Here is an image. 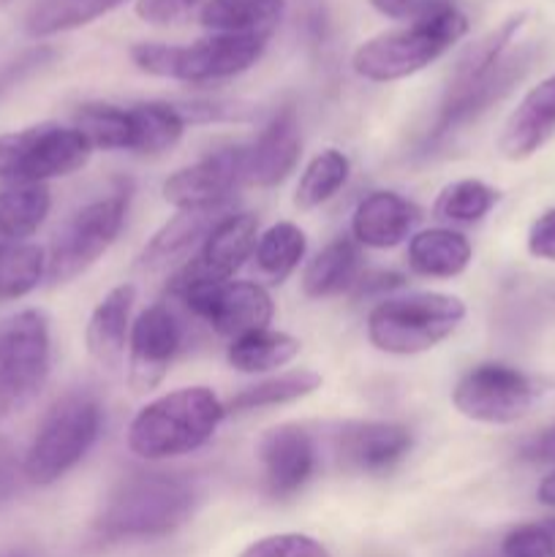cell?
<instances>
[{
    "label": "cell",
    "mask_w": 555,
    "mask_h": 557,
    "mask_svg": "<svg viewBox=\"0 0 555 557\" xmlns=\"http://www.w3.org/2000/svg\"><path fill=\"white\" fill-rule=\"evenodd\" d=\"M196 500V487L180 473H128L107 493L96 531L109 542L169 536L190 520Z\"/></svg>",
    "instance_id": "cell-1"
},
{
    "label": "cell",
    "mask_w": 555,
    "mask_h": 557,
    "mask_svg": "<svg viewBox=\"0 0 555 557\" xmlns=\"http://www.w3.org/2000/svg\"><path fill=\"white\" fill-rule=\"evenodd\" d=\"M226 406L207 386H185L147 403L128 424V449L141 460H172L201 449L221 428Z\"/></svg>",
    "instance_id": "cell-2"
},
{
    "label": "cell",
    "mask_w": 555,
    "mask_h": 557,
    "mask_svg": "<svg viewBox=\"0 0 555 557\" xmlns=\"http://www.w3.org/2000/svg\"><path fill=\"white\" fill-rule=\"evenodd\" d=\"M264 36H237V33H210L194 44L141 41L131 47V60L139 71L161 79L207 85L239 76L264 54Z\"/></svg>",
    "instance_id": "cell-3"
},
{
    "label": "cell",
    "mask_w": 555,
    "mask_h": 557,
    "mask_svg": "<svg viewBox=\"0 0 555 557\" xmlns=\"http://www.w3.org/2000/svg\"><path fill=\"white\" fill-rule=\"evenodd\" d=\"M466 33L468 16L457 5H449L430 20L379 33L359 44L351 54V69L368 82L406 79L449 52Z\"/></svg>",
    "instance_id": "cell-4"
},
{
    "label": "cell",
    "mask_w": 555,
    "mask_h": 557,
    "mask_svg": "<svg viewBox=\"0 0 555 557\" xmlns=\"http://www.w3.org/2000/svg\"><path fill=\"white\" fill-rule=\"evenodd\" d=\"M101 435V406L90 392L60 397L38 424L22 460V476L36 487H49L74 471Z\"/></svg>",
    "instance_id": "cell-5"
},
{
    "label": "cell",
    "mask_w": 555,
    "mask_h": 557,
    "mask_svg": "<svg viewBox=\"0 0 555 557\" xmlns=\"http://www.w3.org/2000/svg\"><path fill=\"white\" fill-rule=\"evenodd\" d=\"M466 319L462 299L449 294H408L375 305L368 315V341L384 354L411 357L455 335Z\"/></svg>",
    "instance_id": "cell-6"
},
{
    "label": "cell",
    "mask_w": 555,
    "mask_h": 557,
    "mask_svg": "<svg viewBox=\"0 0 555 557\" xmlns=\"http://www.w3.org/2000/svg\"><path fill=\"white\" fill-rule=\"evenodd\" d=\"M188 120L180 107L163 101L114 107V103H82L74 114V128L90 141L92 150H128L158 156L177 145Z\"/></svg>",
    "instance_id": "cell-7"
},
{
    "label": "cell",
    "mask_w": 555,
    "mask_h": 557,
    "mask_svg": "<svg viewBox=\"0 0 555 557\" xmlns=\"http://www.w3.org/2000/svg\"><path fill=\"white\" fill-rule=\"evenodd\" d=\"M49 364L52 337L41 310H20L0 321V422L36 400Z\"/></svg>",
    "instance_id": "cell-8"
},
{
    "label": "cell",
    "mask_w": 555,
    "mask_h": 557,
    "mask_svg": "<svg viewBox=\"0 0 555 557\" xmlns=\"http://www.w3.org/2000/svg\"><path fill=\"white\" fill-rule=\"evenodd\" d=\"M92 147L74 125L44 123L0 136V180L11 185H47L79 172Z\"/></svg>",
    "instance_id": "cell-9"
},
{
    "label": "cell",
    "mask_w": 555,
    "mask_h": 557,
    "mask_svg": "<svg viewBox=\"0 0 555 557\" xmlns=\"http://www.w3.org/2000/svg\"><path fill=\"white\" fill-rule=\"evenodd\" d=\"M131 190H114L103 199L79 207L54 237L47 256V281L52 286L74 281L90 270L123 232L128 215Z\"/></svg>",
    "instance_id": "cell-10"
},
{
    "label": "cell",
    "mask_w": 555,
    "mask_h": 557,
    "mask_svg": "<svg viewBox=\"0 0 555 557\" xmlns=\"http://www.w3.org/2000/svg\"><path fill=\"white\" fill-rule=\"evenodd\" d=\"M542 395V386L509 364L484 362L460 375L452 389V406L471 422L511 424L526 417Z\"/></svg>",
    "instance_id": "cell-11"
},
{
    "label": "cell",
    "mask_w": 555,
    "mask_h": 557,
    "mask_svg": "<svg viewBox=\"0 0 555 557\" xmlns=\"http://www.w3.org/2000/svg\"><path fill=\"white\" fill-rule=\"evenodd\" d=\"M256 243H259V218L254 212H226L199 245V253L180 267L169 283V292L232 281L254 256Z\"/></svg>",
    "instance_id": "cell-12"
},
{
    "label": "cell",
    "mask_w": 555,
    "mask_h": 557,
    "mask_svg": "<svg viewBox=\"0 0 555 557\" xmlns=\"http://www.w3.org/2000/svg\"><path fill=\"white\" fill-rule=\"evenodd\" d=\"M185 308L215 332L239 337L245 332L264 330L275 315L270 292L250 281H226L215 286H185L172 292Z\"/></svg>",
    "instance_id": "cell-13"
},
{
    "label": "cell",
    "mask_w": 555,
    "mask_h": 557,
    "mask_svg": "<svg viewBox=\"0 0 555 557\" xmlns=\"http://www.w3.org/2000/svg\"><path fill=\"white\" fill-rule=\"evenodd\" d=\"M533 58H536L533 47L515 49V52H506L488 74L479 76L471 85L446 87L439 117H435L433 128L428 134V145H439V141L449 139L457 131L466 128L468 123L482 117L490 107H495L531 71Z\"/></svg>",
    "instance_id": "cell-14"
},
{
    "label": "cell",
    "mask_w": 555,
    "mask_h": 557,
    "mask_svg": "<svg viewBox=\"0 0 555 557\" xmlns=\"http://www.w3.org/2000/svg\"><path fill=\"white\" fill-rule=\"evenodd\" d=\"M248 147H226L163 180L161 194L174 210H212L226 207L245 180Z\"/></svg>",
    "instance_id": "cell-15"
},
{
    "label": "cell",
    "mask_w": 555,
    "mask_h": 557,
    "mask_svg": "<svg viewBox=\"0 0 555 557\" xmlns=\"http://www.w3.org/2000/svg\"><path fill=\"white\" fill-rule=\"evenodd\" d=\"M183 343V326L166 305L141 310L131 324L128 386L136 395L158 389Z\"/></svg>",
    "instance_id": "cell-16"
},
{
    "label": "cell",
    "mask_w": 555,
    "mask_h": 557,
    "mask_svg": "<svg viewBox=\"0 0 555 557\" xmlns=\"http://www.w3.org/2000/svg\"><path fill=\"white\" fill-rule=\"evenodd\" d=\"M259 460L272 498H288L313 476L316 444L299 424H278L261 435Z\"/></svg>",
    "instance_id": "cell-17"
},
{
    "label": "cell",
    "mask_w": 555,
    "mask_h": 557,
    "mask_svg": "<svg viewBox=\"0 0 555 557\" xmlns=\"http://www.w3.org/2000/svg\"><path fill=\"white\" fill-rule=\"evenodd\" d=\"M303 156V134L294 107L278 109L270 123L261 128L254 145L248 147L245 180L261 188L283 183Z\"/></svg>",
    "instance_id": "cell-18"
},
{
    "label": "cell",
    "mask_w": 555,
    "mask_h": 557,
    "mask_svg": "<svg viewBox=\"0 0 555 557\" xmlns=\"http://www.w3.org/2000/svg\"><path fill=\"white\" fill-rule=\"evenodd\" d=\"M414 433L400 422H351L337 433V451L348 468L384 473L411 451Z\"/></svg>",
    "instance_id": "cell-19"
},
{
    "label": "cell",
    "mask_w": 555,
    "mask_h": 557,
    "mask_svg": "<svg viewBox=\"0 0 555 557\" xmlns=\"http://www.w3.org/2000/svg\"><path fill=\"white\" fill-rule=\"evenodd\" d=\"M555 136V74L533 85L522 96L498 136L501 156L526 161Z\"/></svg>",
    "instance_id": "cell-20"
},
{
    "label": "cell",
    "mask_w": 555,
    "mask_h": 557,
    "mask_svg": "<svg viewBox=\"0 0 555 557\" xmlns=\"http://www.w3.org/2000/svg\"><path fill=\"white\" fill-rule=\"evenodd\" d=\"M422 212L395 190H373L357 205L351 215L354 243L373 250H386L411 237Z\"/></svg>",
    "instance_id": "cell-21"
},
{
    "label": "cell",
    "mask_w": 555,
    "mask_h": 557,
    "mask_svg": "<svg viewBox=\"0 0 555 557\" xmlns=\"http://www.w3.org/2000/svg\"><path fill=\"white\" fill-rule=\"evenodd\" d=\"M136 302V288L131 283L123 286H114L101 302L96 305V310L90 313L85 326V343L87 354L92 357V362L98 364L107 373L123 364L125 348H128L131 337V310Z\"/></svg>",
    "instance_id": "cell-22"
},
{
    "label": "cell",
    "mask_w": 555,
    "mask_h": 557,
    "mask_svg": "<svg viewBox=\"0 0 555 557\" xmlns=\"http://www.w3.org/2000/svg\"><path fill=\"white\" fill-rule=\"evenodd\" d=\"M226 212V207H212V210H177V215L169 218V221L152 234L150 243L141 248L139 267L141 270H161V267L188 256L196 245L205 243L210 228L215 226Z\"/></svg>",
    "instance_id": "cell-23"
},
{
    "label": "cell",
    "mask_w": 555,
    "mask_h": 557,
    "mask_svg": "<svg viewBox=\"0 0 555 557\" xmlns=\"http://www.w3.org/2000/svg\"><path fill=\"white\" fill-rule=\"evenodd\" d=\"M362 277V253L354 239L341 237L321 248L303 272V292L310 299L346 294Z\"/></svg>",
    "instance_id": "cell-24"
},
{
    "label": "cell",
    "mask_w": 555,
    "mask_h": 557,
    "mask_svg": "<svg viewBox=\"0 0 555 557\" xmlns=\"http://www.w3.org/2000/svg\"><path fill=\"white\" fill-rule=\"evenodd\" d=\"M471 243L452 228H424L408 243V267L422 277H457L471 264Z\"/></svg>",
    "instance_id": "cell-25"
},
{
    "label": "cell",
    "mask_w": 555,
    "mask_h": 557,
    "mask_svg": "<svg viewBox=\"0 0 555 557\" xmlns=\"http://www.w3.org/2000/svg\"><path fill=\"white\" fill-rule=\"evenodd\" d=\"M52 210L47 185H9L0 190V253L25 245Z\"/></svg>",
    "instance_id": "cell-26"
},
{
    "label": "cell",
    "mask_w": 555,
    "mask_h": 557,
    "mask_svg": "<svg viewBox=\"0 0 555 557\" xmlns=\"http://www.w3.org/2000/svg\"><path fill=\"white\" fill-rule=\"evenodd\" d=\"M283 11H286V0H210L201 9L199 22L210 33L270 38Z\"/></svg>",
    "instance_id": "cell-27"
},
{
    "label": "cell",
    "mask_w": 555,
    "mask_h": 557,
    "mask_svg": "<svg viewBox=\"0 0 555 557\" xmlns=\"http://www.w3.org/2000/svg\"><path fill=\"white\" fill-rule=\"evenodd\" d=\"M299 348H303V343L294 335L264 326V330H254L234 337L226 351V362L239 373H270V370L292 362Z\"/></svg>",
    "instance_id": "cell-28"
},
{
    "label": "cell",
    "mask_w": 555,
    "mask_h": 557,
    "mask_svg": "<svg viewBox=\"0 0 555 557\" xmlns=\"http://www.w3.org/2000/svg\"><path fill=\"white\" fill-rule=\"evenodd\" d=\"M123 3L125 0H38L27 14L25 30L33 38L76 30V27L90 25L98 16L109 14Z\"/></svg>",
    "instance_id": "cell-29"
},
{
    "label": "cell",
    "mask_w": 555,
    "mask_h": 557,
    "mask_svg": "<svg viewBox=\"0 0 555 557\" xmlns=\"http://www.w3.org/2000/svg\"><path fill=\"white\" fill-rule=\"evenodd\" d=\"M305 250H308V239L297 223H272L256 243V267L267 281L278 286L297 270L299 261L305 259Z\"/></svg>",
    "instance_id": "cell-30"
},
{
    "label": "cell",
    "mask_w": 555,
    "mask_h": 557,
    "mask_svg": "<svg viewBox=\"0 0 555 557\" xmlns=\"http://www.w3.org/2000/svg\"><path fill=\"white\" fill-rule=\"evenodd\" d=\"M321 386V375L316 370H288V373L275 375V379H267L261 384L248 386L239 395L232 397V403L226 406V411L234 413H248L259 411V408H272V406H286V403L303 400V397L313 395Z\"/></svg>",
    "instance_id": "cell-31"
},
{
    "label": "cell",
    "mask_w": 555,
    "mask_h": 557,
    "mask_svg": "<svg viewBox=\"0 0 555 557\" xmlns=\"http://www.w3.org/2000/svg\"><path fill=\"white\" fill-rule=\"evenodd\" d=\"M526 22V14H515L509 20L501 22L495 30H490L488 36H482L479 41H473L466 52L457 58L455 69H452V79L449 87H462V85H471L477 82L479 76L488 74L506 52H509L511 41H515L517 30L522 27Z\"/></svg>",
    "instance_id": "cell-32"
},
{
    "label": "cell",
    "mask_w": 555,
    "mask_h": 557,
    "mask_svg": "<svg viewBox=\"0 0 555 557\" xmlns=\"http://www.w3.org/2000/svg\"><path fill=\"white\" fill-rule=\"evenodd\" d=\"M351 161L341 150H324L305 166L294 190V207L299 210H316L324 201H330L337 190L346 185Z\"/></svg>",
    "instance_id": "cell-33"
},
{
    "label": "cell",
    "mask_w": 555,
    "mask_h": 557,
    "mask_svg": "<svg viewBox=\"0 0 555 557\" xmlns=\"http://www.w3.org/2000/svg\"><path fill=\"white\" fill-rule=\"evenodd\" d=\"M501 194L482 180H457L439 194L433 215L449 223H477L498 205Z\"/></svg>",
    "instance_id": "cell-34"
},
{
    "label": "cell",
    "mask_w": 555,
    "mask_h": 557,
    "mask_svg": "<svg viewBox=\"0 0 555 557\" xmlns=\"http://www.w3.org/2000/svg\"><path fill=\"white\" fill-rule=\"evenodd\" d=\"M47 277V250L25 243L0 253V302L27 297Z\"/></svg>",
    "instance_id": "cell-35"
},
{
    "label": "cell",
    "mask_w": 555,
    "mask_h": 557,
    "mask_svg": "<svg viewBox=\"0 0 555 557\" xmlns=\"http://www.w3.org/2000/svg\"><path fill=\"white\" fill-rule=\"evenodd\" d=\"M239 557H332L330 549L305 533H275L248 544Z\"/></svg>",
    "instance_id": "cell-36"
},
{
    "label": "cell",
    "mask_w": 555,
    "mask_h": 557,
    "mask_svg": "<svg viewBox=\"0 0 555 557\" xmlns=\"http://www.w3.org/2000/svg\"><path fill=\"white\" fill-rule=\"evenodd\" d=\"M501 557H555V533L547 525H520L506 533Z\"/></svg>",
    "instance_id": "cell-37"
},
{
    "label": "cell",
    "mask_w": 555,
    "mask_h": 557,
    "mask_svg": "<svg viewBox=\"0 0 555 557\" xmlns=\"http://www.w3.org/2000/svg\"><path fill=\"white\" fill-rule=\"evenodd\" d=\"M210 0H136L134 11L147 25H177L199 16Z\"/></svg>",
    "instance_id": "cell-38"
},
{
    "label": "cell",
    "mask_w": 555,
    "mask_h": 557,
    "mask_svg": "<svg viewBox=\"0 0 555 557\" xmlns=\"http://www.w3.org/2000/svg\"><path fill=\"white\" fill-rule=\"evenodd\" d=\"M370 3H373V9L379 11V14L390 16V20H400L406 22V25L430 20V16L439 14V11L455 5L452 0H370Z\"/></svg>",
    "instance_id": "cell-39"
},
{
    "label": "cell",
    "mask_w": 555,
    "mask_h": 557,
    "mask_svg": "<svg viewBox=\"0 0 555 557\" xmlns=\"http://www.w3.org/2000/svg\"><path fill=\"white\" fill-rule=\"evenodd\" d=\"M528 250L533 259L555 261V207L542 212L528 232Z\"/></svg>",
    "instance_id": "cell-40"
},
{
    "label": "cell",
    "mask_w": 555,
    "mask_h": 557,
    "mask_svg": "<svg viewBox=\"0 0 555 557\" xmlns=\"http://www.w3.org/2000/svg\"><path fill=\"white\" fill-rule=\"evenodd\" d=\"M400 286H403V277L397 275V272H365L354 288H357L359 297H362V294L365 297H370V294H384Z\"/></svg>",
    "instance_id": "cell-41"
},
{
    "label": "cell",
    "mask_w": 555,
    "mask_h": 557,
    "mask_svg": "<svg viewBox=\"0 0 555 557\" xmlns=\"http://www.w3.org/2000/svg\"><path fill=\"white\" fill-rule=\"evenodd\" d=\"M522 457L531 462H555V424L544 430V433H539L533 441H528Z\"/></svg>",
    "instance_id": "cell-42"
},
{
    "label": "cell",
    "mask_w": 555,
    "mask_h": 557,
    "mask_svg": "<svg viewBox=\"0 0 555 557\" xmlns=\"http://www.w3.org/2000/svg\"><path fill=\"white\" fill-rule=\"evenodd\" d=\"M16 476H20V471H16L14 455H11L9 446L0 444V504L14 493Z\"/></svg>",
    "instance_id": "cell-43"
},
{
    "label": "cell",
    "mask_w": 555,
    "mask_h": 557,
    "mask_svg": "<svg viewBox=\"0 0 555 557\" xmlns=\"http://www.w3.org/2000/svg\"><path fill=\"white\" fill-rule=\"evenodd\" d=\"M536 495H539V500H542L544 506H555V471L550 473V476L542 479Z\"/></svg>",
    "instance_id": "cell-44"
},
{
    "label": "cell",
    "mask_w": 555,
    "mask_h": 557,
    "mask_svg": "<svg viewBox=\"0 0 555 557\" xmlns=\"http://www.w3.org/2000/svg\"><path fill=\"white\" fill-rule=\"evenodd\" d=\"M9 3H11V0H0V9H5Z\"/></svg>",
    "instance_id": "cell-45"
},
{
    "label": "cell",
    "mask_w": 555,
    "mask_h": 557,
    "mask_svg": "<svg viewBox=\"0 0 555 557\" xmlns=\"http://www.w3.org/2000/svg\"><path fill=\"white\" fill-rule=\"evenodd\" d=\"M547 528H550V531H553V533H555V522H550V525H547Z\"/></svg>",
    "instance_id": "cell-46"
},
{
    "label": "cell",
    "mask_w": 555,
    "mask_h": 557,
    "mask_svg": "<svg viewBox=\"0 0 555 557\" xmlns=\"http://www.w3.org/2000/svg\"><path fill=\"white\" fill-rule=\"evenodd\" d=\"M11 557H22V555H11Z\"/></svg>",
    "instance_id": "cell-47"
},
{
    "label": "cell",
    "mask_w": 555,
    "mask_h": 557,
    "mask_svg": "<svg viewBox=\"0 0 555 557\" xmlns=\"http://www.w3.org/2000/svg\"><path fill=\"white\" fill-rule=\"evenodd\" d=\"M477 557H484V555H477Z\"/></svg>",
    "instance_id": "cell-48"
}]
</instances>
